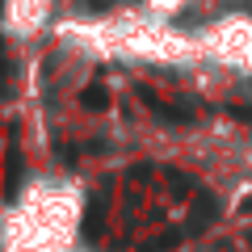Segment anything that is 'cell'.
I'll list each match as a JSON object with an SVG mask.
<instances>
[{
  "label": "cell",
  "instance_id": "1",
  "mask_svg": "<svg viewBox=\"0 0 252 252\" xmlns=\"http://www.w3.org/2000/svg\"><path fill=\"white\" fill-rule=\"evenodd\" d=\"M101 223H105V193H97L84 215V240H101Z\"/></svg>",
  "mask_w": 252,
  "mask_h": 252
},
{
  "label": "cell",
  "instance_id": "2",
  "mask_svg": "<svg viewBox=\"0 0 252 252\" xmlns=\"http://www.w3.org/2000/svg\"><path fill=\"white\" fill-rule=\"evenodd\" d=\"M185 227H181V231H168V235H160V240H147L143 244V252H164V248H172V244H177V240H185Z\"/></svg>",
  "mask_w": 252,
  "mask_h": 252
},
{
  "label": "cell",
  "instance_id": "3",
  "mask_svg": "<svg viewBox=\"0 0 252 252\" xmlns=\"http://www.w3.org/2000/svg\"><path fill=\"white\" fill-rule=\"evenodd\" d=\"M84 105H89V109H105V89H101V84H93V89L84 93Z\"/></svg>",
  "mask_w": 252,
  "mask_h": 252
},
{
  "label": "cell",
  "instance_id": "4",
  "mask_svg": "<svg viewBox=\"0 0 252 252\" xmlns=\"http://www.w3.org/2000/svg\"><path fill=\"white\" fill-rule=\"evenodd\" d=\"M227 114L240 118V122H252V109H248V105H227Z\"/></svg>",
  "mask_w": 252,
  "mask_h": 252
}]
</instances>
